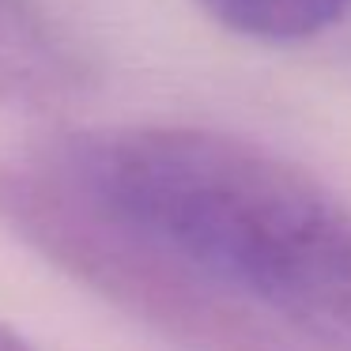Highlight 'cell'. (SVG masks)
Masks as SVG:
<instances>
[{
	"label": "cell",
	"instance_id": "cell-4",
	"mask_svg": "<svg viewBox=\"0 0 351 351\" xmlns=\"http://www.w3.org/2000/svg\"><path fill=\"white\" fill-rule=\"evenodd\" d=\"M0 351H38V348H31V343L19 332H12L8 325H0Z\"/></svg>",
	"mask_w": 351,
	"mask_h": 351
},
{
	"label": "cell",
	"instance_id": "cell-1",
	"mask_svg": "<svg viewBox=\"0 0 351 351\" xmlns=\"http://www.w3.org/2000/svg\"><path fill=\"white\" fill-rule=\"evenodd\" d=\"M0 219L162 325L242 310L351 351V212L291 159L197 125L76 129L0 162Z\"/></svg>",
	"mask_w": 351,
	"mask_h": 351
},
{
	"label": "cell",
	"instance_id": "cell-3",
	"mask_svg": "<svg viewBox=\"0 0 351 351\" xmlns=\"http://www.w3.org/2000/svg\"><path fill=\"white\" fill-rule=\"evenodd\" d=\"M197 8L234 38L298 46L332 31L351 12V0H197Z\"/></svg>",
	"mask_w": 351,
	"mask_h": 351
},
{
	"label": "cell",
	"instance_id": "cell-2",
	"mask_svg": "<svg viewBox=\"0 0 351 351\" xmlns=\"http://www.w3.org/2000/svg\"><path fill=\"white\" fill-rule=\"evenodd\" d=\"M87 91V64L38 0H0V102L34 114Z\"/></svg>",
	"mask_w": 351,
	"mask_h": 351
}]
</instances>
